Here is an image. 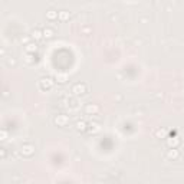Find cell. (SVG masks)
Listing matches in <instances>:
<instances>
[{"label": "cell", "mask_w": 184, "mask_h": 184, "mask_svg": "<svg viewBox=\"0 0 184 184\" xmlns=\"http://www.w3.org/2000/svg\"><path fill=\"white\" fill-rule=\"evenodd\" d=\"M38 85H39V88H40L42 91H48V89H51V88L53 87V79L49 78V76H46V78H40L39 82H38Z\"/></svg>", "instance_id": "1"}, {"label": "cell", "mask_w": 184, "mask_h": 184, "mask_svg": "<svg viewBox=\"0 0 184 184\" xmlns=\"http://www.w3.org/2000/svg\"><path fill=\"white\" fill-rule=\"evenodd\" d=\"M87 84H75L74 87H72V92L76 94V95H79V94H85L87 92Z\"/></svg>", "instance_id": "2"}, {"label": "cell", "mask_w": 184, "mask_h": 184, "mask_svg": "<svg viewBox=\"0 0 184 184\" xmlns=\"http://www.w3.org/2000/svg\"><path fill=\"white\" fill-rule=\"evenodd\" d=\"M68 122H69L68 115H58V117L55 118V124H58L59 127H65Z\"/></svg>", "instance_id": "3"}, {"label": "cell", "mask_w": 184, "mask_h": 184, "mask_svg": "<svg viewBox=\"0 0 184 184\" xmlns=\"http://www.w3.org/2000/svg\"><path fill=\"white\" fill-rule=\"evenodd\" d=\"M33 150H35V147H33L32 144H25L22 147V154H25V155H32Z\"/></svg>", "instance_id": "4"}, {"label": "cell", "mask_w": 184, "mask_h": 184, "mask_svg": "<svg viewBox=\"0 0 184 184\" xmlns=\"http://www.w3.org/2000/svg\"><path fill=\"white\" fill-rule=\"evenodd\" d=\"M25 51H26L27 53H35V52L38 51V45L35 43V42H30V43H27V45H26Z\"/></svg>", "instance_id": "5"}, {"label": "cell", "mask_w": 184, "mask_h": 184, "mask_svg": "<svg viewBox=\"0 0 184 184\" xmlns=\"http://www.w3.org/2000/svg\"><path fill=\"white\" fill-rule=\"evenodd\" d=\"M30 36H32L33 39H40L42 36H43V30H40V29H33L32 32H30Z\"/></svg>", "instance_id": "6"}, {"label": "cell", "mask_w": 184, "mask_h": 184, "mask_svg": "<svg viewBox=\"0 0 184 184\" xmlns=\"http://www.w3.org/2000/svg\"><path fill=\"white\" fill-rule=\"evenodd\" d=\"M178 142H180V140L173 137V138H168V140H167V145H168L170 148H175V147L178 145Z\"/></svg>", "instance_id": "7"}, {"label": "cell", "mask_w": 184, "mask_h": 184, "mask_svg": "<svg viewBox=\"0 0 184 184\" xmlns=\"http://www.w3.org/2000/svg\"><path fill=\"white\" fill-rule=\"evenodd\" d=\"M46 17H48L49 20H55V19H58V17H59V12H55V10L46 12Z\"/></svg>", "instance_id": "8"}, {"label": "cell", "mask_w": 184, "mask_h": 184, "mask_svg": "<svg viewBox=\"0 0 184 184\" xmlns=\"http://www.w3.org/2000/svg\"><path fill=\"white\" fill-rule=\"evenodd\" d=\"M167 157H168V158H173V160H175V158L178 157V151H177L175 148H170L168 152H167Z\"/></svg>", "instance_id": "9"}, {"label": "cell", "mask_w": 184, "mask_h": 184, "mask_svg": "<svg viewBox=\"0 0 184 184\" xmlns=\"http://www.w3.org/2000/svg\"><path fill=\"white\" fill-rule=\"evenodd\" d=\"M89 132H92V134H95V132H98V131L101 130V127H99V124L98 122H94V124H89Z\"/></svg>", "instance_id": "10"}, {"label": "cell", "mask_w": 184, "mask_h": 184, "mask_svg": "<svg viewBox=\"0 0 184 184\" xmlns=\"http://www.w3.org/2000/svg\"><path fill=\"white\" fill-rule=\"evenodd\" d=\"M76 130L78 131H85L87 130V122H85V121H79V122H76Z\"/></svg>", "instance_id": "11"}, {"label": "cell", "mask_w": 184, "mask_h": 184, "mask_svg": "<svg viewBox=\"0 0 184 184\" xmlns=\"http://www.w3.org/2000/svg\"><path fill=\"white\" fill-rule=\"evenodd\" d=\"M69 16H71V14H69V12L68 10H61L59 12V19H61V20H66V19H69Z\"/></svg>", "instance_id": "12"}, {"label": "cell", "mask_w": 184, "mask_h": 184, "mask_svg": "<svg viewBox=\"0 0 184 184\" xmlns=\"http://www.w3.org/2000/svg\"><path fill=\"white\" fill-rule=\"evenodd\" d=\"M43 36L45 38H52L53 36V29H51V27H46V29H43Z\"/></svg>", "instance_id": "13"}, {"label": "cell", "mask_w": 184, "mask_h": 184, "mask_svg": "<svg viewBox=\"0 0 184 184\" xmlns=\"http://www.w3.org/2000/svg\"><path fill=\"white\" fill-rule=\"evenodd\" d=\"M98 107L97 105H88L87 107V112L88 114H91V112H92V114H95V112H98Z\"/></svg>", "instance_id": "14"}, {"label": "cell", "mask_w": 184, "mask_h": 184, "mask_svg": "<svg viewBox=\"0 0 184 184\" xmlns=\"http://www.w3.org/2000/svg\"><path fill=\"white\" fill-rule=\"evenodd\" d=\"M56 79H58L59 82H66V79H68V75H56Z\"/></svg>", "instance_id": "15"}, {"label": "cell", "mask_w": 184, "mask_h": 184, "mask_svg": "<svg viewBox=\"0 0 184 184\" xmlns=\"http://www.w3.org/2000/svg\"><path fill=\"white\" fill-rule=\"evenodd\" d=\"M1 140H3V141L6 140V131H4V130H1Z\"/></svg>", "instance_id": "16"}]
</instances>
